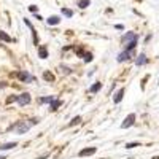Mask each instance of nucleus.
Wrapping results in <instances>:
<instances>
[{
	"label": "nucleus",
	"mask_w": 159,
	"mask_h": 159,
	"mask_svg": "<svg viewBox=\"0 0 159 159\" xmlns=\"http://www.w3.org/2000/svg\"><path fill=\"white\" fill-rule=\"evenodd\" d=\"M29 129H30V124H29V123L16 121L14 124H11L10 127H8V132H14V134H18V135H22V134H26Z\"/></svg>",
	"instance_id": "nucleus-1"
},
{
	"label": "nucleus",
	"mask_w": 159,
	"mask_h": 159,
	"mask_svg": "<svg viewBox=\"0 0 159 159\" xmlns=\"http://www.w3.org/2000/svg\"><path fill=\"white\" fill-rule=\"evenodd\" d=\"M30 102H32V97L29 92H22V94L18 96V105H19V107H26V105H29Z\"/></svg>",
	"instance_id": "nucleus-2"
},
{
	"label": "nucleus",
	"mask_w": 159,
	"mask_h": 159,
	"mask_svg": "<svg viewBox=\"0 0 159 159\" xmlns=\"http://www.w3.org/2000/svg\"><path fill=\"white\" fill-rule=\"evenodd\" d=\"M14 76H18V78H19V81H22V83H30V81H34V80H35L34 76H32L29 72H26V70L14 73Z\"/></svg>",
	"instance_id": "nucleus-3"
},
{
	"label": "nucleus",
	"mask_w": 159,
	"mask_h": 159,
	"mask_svg": "<svg viewBox=\"0 0 159 159\" xmlns=\"http://www.w3.org/2000/svg\"><path fill=\"white\" fill-rule=\"evenodd\" d=\"M134 40H138V35L135 34V32H127V34H124V37L121 38V42H123V45H127V43H131V42H134Z\"/></svg>",
	"instance_id": "nucleus-4"
},
{
	"label": "nucleus",
	"mask_w": 159,
	"mask_h": 159,
	"mask_svg": "<svg viewBox=\"0 0 159 159\" xmlns=\"http://www.w3.org/2000/svg\"><path fill=\"white\" fill-rule=\"evenodd\" d=\"M134 123H135V115L131 113V115H127V116L124 118V121L121 123V127L127 129V127H131V126H134Z\"/></svg>",
	"instance_id": "nucleus-5"
},
{
	"label": "nucleus",
	"mask_w": 159,
	"mask_h": 159,
	"mask_svg": "<svg viewBox=\"0 0 159 159\" xmlns=\"http://www.w3.org/2000/svg\"><path fill=\"white\" fill-rule=\"evenodd\" d=\"M96 151H97V148L96 146H89V148H83L81 151L78 153L81 158H84V156H92V154H96Z\"/></svg>",
	"instance_id": "nucleus-6"
},
{
	"label": "nucleus",
	"mask_w": 159,
	"mask_h": 159,
	"mask_svg": "<svg viewBox=\"0 0 159 159\" xmlns=\"http://www.w3.org/2000/svg\"><path fill=\"white\" fill-rule=\"evenodd\" d=\"M132 54H134L132 51H123V53H119V54H118V62H126V61H129V59L132 57Z\"/></svg>",
	"instance_id": "nucleus-7"
},
{
	"label": "nucleus",
	"mask_w": 159,
	"mask_h": 159,
	"mask_svg": "<svg viewBox=\"0 0 159 159\" xmlns=\"http://www.w3.org/2000/svg\"><path fill=\"white\" fill-rule=\"evenodd\" d=\"M24 22H26V26H27V27L32 30V38H34V45H38V34H37V30L34 29V26L30 24V21H29V19H24Z\"/></svg>",
	"instance_id": "nucleus-8"
},
{
	"label": "nucleus",
	"mask_w": 159,
	"mask_h": 159,
	"mask_svg": "<svg viewBox=\"0 0 159 159\" xmlns=\"http://www.w3.org/2000/svg\"><path fill=\"white\" fill-rule=\"evenodd\" d=\"M148 62V57H146L145 54H138L137 56V59H135V65H145V64Z\"/></svg>",
	"instance_id": "nucleus-9"
},
{
	"label": "nucleus",
	"mask_w": 159,
	"mask_h": 159,
	"mask_svg": "<svg viewBox=\"0 0 159 159\" xmlns=\"http://www.w3.org/2000/svg\"><path fill=\"white\" fill-rule=\"evenodd\" d=\"M124 92H126L124 88H121V89H119L116 94H115V97H113V102H115V104H119V102L123 100V97H124Z\"/></svg>",
	"instance_id": "nucleus-10"
},
{
	"label": "nucleus",
	"mask_w": 159,
	"mask_h": 159,
	"mask_svg": "<svg viewBox=\"0 0 159 159\" xmlns=\"http://www.w3.org/2000/svg\"><path fill=\"white\" fill-rule=\"evenodd\" d=\"M38 57H40V59H46V57H48V48H46L45 45L38 46Z\"/></svg>",
	"instance_id": "nucleus-11"
},
{
	"label": "nucleus",
	"mask_w": 159,
	"mask_h": 159,
	"mask_svg": "<svg viewBox=\"0 0 159 159\" xmlns=\"http://www.w3.org/2000/svg\"><path fill=\"white\" fill-rule=\"evenodd\" d=\"M18 143L16 142H8V143H3V145H0V151H7V150H13L16 148Z\"/></svg>",
	"instance_id": "nucleus-12"
},
{
	"label": "nucleus",
	"mask_w": 159,
	"mask_h": 159,
	"mask_svg": "<svg viewBox=\"0 0 159 159\" xmlns=\"http://www.w3.org/2000/svg\"><path fill=\"white\" fill-rule=\"evenodd\" d=\"M43 80H45V81H49V83H54V81H56V76L53 75L49 70H46V72H43Z\"/></svg>",
	"instance_id": "nucleus-13"
},
{
	"label": "nucleus",
	"mask_w": 159,
	"mask_h": 159,
	"mask_svg": "<svg viewBox=\"0 0 159 159\" xmlns=\"http://www.w3.org/2000/svg\"><path fill=\"white\" fill-rule=\"evenodd\" d=\"M59 22H61V16H56V14H54V16L48 18V24L49 26H57Z\"/></svg>",
	"instance_id": "nucleus-14"
},
{
	"label": "nucleus",
	"mask_w": 159,
	"mask_h": 159,
	"mask_svg": "<svg viewBox=\"0 0 159 159\" xmlns=\"http://www.w3.org/2000/svg\"><path fill=\"white\" fill-rule=\"evenodd\" d=\"M61 105H62V100H59V99H54V100H53L51 104H49V108H51V111H56L59 107H61Z\"/></svg>",
	"instance_id": "nucleus-15"
},
{
	"label": "nucleus",
	"mask_w": 159,
	"mask_h": 159,
	"mask_svg": "<svg viewBox=\"0 0 159 159\" xmlns=\"http://www.w3.org/2000/svg\"><path fill=\"white\" fill-rule=\"evenodd\" d=\"M100 89H102V83H100V81H96V83L89 88V92L94 94V92H97V91H100Z\"/></svg>",
	"instance_id": "nucleus-16"
},
{
	"label": "nucleus",
	"mask_w": 159,
	"mask_h": 159,
	"mask_svg": "<svg viewBox=\"0 0 159 159\" xmlns=\"http://www.w3.org/2000/svg\"><path fill=\"white\" fill-rule=\"evenodd\" d=\"M0 40H2V42H7V43L13 42V38H11L8 34H5L3 30H0Z\"/></svg>",
	"instance_id": "nucleus-17"
},
{
	"label": "nucleus",
	"mask_w": 159,
	"mask_h": 159,
	"mask_svg": "<svg viewBox=\"0 0 159 159\" xmlns=\"http://www.w3.org/2000/svg\"><path fill=\"white\" fill-rule=\"evenodd\" d=\"M80 123H81V116H75L72 119V121L69 123V127H73V126H78Z\"/></svg>",
	"instance_id": "nucleus-18"
},
{
	"label": "nucleus",
	"mask_w": 159,
	"mask_h": 159,
	"mask_svg": "<svg viewBox=\"0 0 159 159\" xmlns=\"http://www.w3.org/2000/svg\"><path fill=\"white\" fill-rule=\"evenodd\" d=\"M89 5H91V0H78V7L83 8V10H84V8H88Z\"/></svg>",
	"instance_id": "nucleus-19"
},
{
	"label": "nucleus",
	"mask_w": 159,
	"mask_h": 159,
	"mask_svg": "<svg viewBox=\"0 0 159 159\" xmlns=\"http://www.w3.org/2000/svg\"><path fill=\"white\" fill-rule=\"evenodd\" d=\"M54 100V97L49 96V97H42V99H38V102L40 104H51V102Z\"/></svg>",
	"instance_id": "nucleus-20"
},
{
	"label": "nucleus",
	"mask_w": 159,
	"mask_h": 159,
	"mask_svg": "<svg viewBox=\"0 0 159 159\" xmlns=\"http://www.w3.org/2000/svg\"><path fill=\"white\" fill-rule=\"evenodd\" d=\"M59 70H62L64 75H70V73H72V69L67 67V65H59Z\"/></svg>",
	"instance_id": "nucleus-21"
},
{
	"label": "nucleus",
	"mask_w": 159,
	"mask_h": 159,
	"mask_svg": "<svg viewBox=\"0 0 159 159\" xmlns=\"http://www.w3.org/2000/svg\"><path fill=\"white\" fill-rule=\"evenodd\" d=\"M83 59H84V62H92V59H94L92 53H84Z\"/></svg>",
	"instance_id": "nucleus-22"
},
{
	"label": "nucleus",
	"mask_w": 159,
	"mask_h": 159,
	"mask_svg": "<svg viewBox=\"0 0 159 159\" xmlns=\"http://www.w3.org/2000/svg\"><path fill=\"white\" fill-rule=\"evenodd\" d=\"M61 11H62V14H64L65 18H72V16H73V11L69 10V8H62Z\"/></svg>",
	"instance_id": "nucleus-23"
},
{
	"label": "nucleus",
	"mask_w": 159,
	"mask_h": 159,
	"mask_svg": "<svg viewBox=\"0 0 159 159\" xmlns=\"http://www.w3.org/2000/svg\"><path fill=\"white\" fill-rule=\"evenodd\" d=\"M135 146H140V143H138V142H131V143H126V148H127V150H132V148H135Z\"/></svg>",
	"instance_id": "nucleus-24"
},
{
	"label": "nucleus",
	"mask_w": 159,
	"mask_h": 159,
	"mask_svg": "<svg viewBox=\"0 0 159 159\" xmlns=\"http://www.w3.org/2000/svg\"><path fill=\"white\" fill-rule=\"evenodd\" d=\"M13 102H18V96H10L7 99V104L10 105V104H13Z\"/></svg>",
	"instance_id": "nucleus-25"
},
{
	"label": "nucleus",
	"mask_w": 159,
	"mask_h": 159,
	"mask_svg": "<svg viewBox=\"0 0 159 159\" xmlns=\"http://www.w3.org/2000/svg\"><path fill=\"white\" fill-rule=\"evenodd\" d=\"M29 11H30V13H37V11H38V7H35V5H30V7H29Z\"/></svg>",
	"instance_id": "nucleus-26"
},
{
	"label": "nucleus",
	"mask_w": 159,
	"mask_h": 159,
	"mask_svg": "<svg viewBox=\"0 0 159 159\" xmlns=\"http://www.w3.org/2000/svg\"><path fill=\"white\" fill-rule=\"evenodd\" d=\"M76 54H78L80 57H83V56H84V51H83V48H76Z\"/></svg>",
	"instance_id": "nucleus-27"
},
{
	"label": "nucleus",
	"mask_w": 159,
	"mask_h": 159,
	"mask_svg": "<svg viewBox=\"0 0 159 159\" xmlns=\"http://www.w3.org/2000/svg\"><path fill=\"white\" fill-rule=\"evenodd\" d=\"M38 123H40V119H38V118H32V119H30V126L32 124H38Z\"/></svg>",
	"instance_id": "nucleus-28"
},
{
	"label": "nucleus",
	"mask_w": 159,
	"mask_h": 159,
	"mask_svg": "<svg viewBox=\"0 0 159 159\" xmlns=\"http://www.w3.org/2000/svg\"><path fill=\"white\" fill-rule=\"evenodd\" d=\"M8 83H3V81H0V89H3V88H7Z\"/></svg>",
	"instance_id": "nucleus-29"
},
{
	"label": "nucleus",
	"mask_w": 159,
	"mask_h": 159,
	"mask_svg": "<svg viewBox=\"0 0 159 159\" xmlns=\"http://www.w3.org/2000/svg\"><path fill=\"white\" fill-rule=\"evenodd\" d=\"M115 27H116L118 30H123V29H124V26H121V24H116V26H115Z\"/></svg>",
	"instance_id": "nucleus-30"
},
{
	"label": "nucleus",
	"mask_w": 159,
	"mask_h": 159,
	"mask_svg": "<svg viewBox=\"0 0 159 159\" xmlns=\"http://www.w3.org/2000/svg\"><path fill=\"white\" fill-rule=\"evenodd\" d=\"M35 19H38V21H43V18L40 16V14H35Z\"/></svg>",
	"instance_id": "nucleus-31"
},
{
	"label": "nucleus",
	"mask_w": 159,
	"mask_h": 159,
	"mask_svg": "<svg viewBox=\"0 0 159 159\" xmlns=\"http://www.w3.org/2000/svg\"><path fill=\"white\" fill-rule=\"evenodd\" d=\"M0 159H7V158H5V156H0Z\"/></svg>",
	"instance_id": "nucleus-32"
}]
</instances>
